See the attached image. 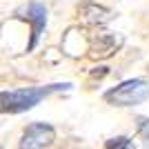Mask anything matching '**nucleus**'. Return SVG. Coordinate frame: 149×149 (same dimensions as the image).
<instances>
[{
    "instance_id": "f257e3e1",
    "label": "nucleus",
    "mask_w": 149,
    "mask_h": 149,
    "mask_svg": "<svg viewBox=\"0 0 149 149\" xmlns=\"http://www.w3.org/2000/svg\"><path fill=\"white\" fill-rule=\"evenodd\" d=\"M69 82H58V85H47V87H25V89H13V91H0V113H20L45 100L47 96L62 89H69Z\"/></svg>"
},
{
    "instance_id": "f03ea898",
    "label": "nucleus",
    "mask_w": 149,
    "mask_h": 149,
    "mask_svg": "<svg viewBox=\"0 0 149 149\" xmlns=\"http://www.w3.org/2000/svg\"><path fill=\"white\" fill-rule=\"evenodd\" d=\"M105 100L116 107H136L149 100V80L145 78H129L120 82L118 87L109 89L105 93Z\"/></svg>"
},
{
    "instance_id": "7ed1b4c3",
    "label": "nucleus",
    "mask_w": 149,
    "mask_h": 149,
    "mask_svg": "<svg viewBox=\"0 0 149 149\" xmlns=\"http://www.w3.org/2000/svg\"><path fill=\"white\" fill-rule=\"evenodd\" d=\"M56 140V129L49 123H31L20 136L18 149H49Z\"/></svg>"
},
{
    "instance_id": "20e7f679",
    "label": "nucleus",
    "mask_w": 149,
    "mask_h": 149,
    "mask_svg": "<svg viewBox=\"0 0 149 149\" xmlns=\"http://www.w3.org/2000/svg\"><path fill=\"white\" fill-rule=\"evenodd\" d=\"M25 13H27V16H20V18L29 20V25H31V40H29V45H27V51H31L38 45V40H40V36H42L45 27H47V7H45L42 2L33 0V2L27 5Z\"/></svg>"
},
{
    "instance_id": "39448f33",
    "label": "nucleus",
    "mask_w": 149,
    "mask_h": 149,
    "mask_svg": "<svg viewBox=\"0 0 149 149\" xmlns=\"http://www.w3.org/2000/svg\"><path fill=\"white\" fill-rule=\"evenodd\" d=\"M80 13H82V20L89 25H107L113 18L111 9H107L105 5H98V2H82Z\"/></svg>"
},
{
    "instance_id": "423d86ee",
    "label": "nucleus",
    "mask_w": 149,
    "mask_h": 149,
    "mask_svg": "<svg viewBox=\"0 0 149 149\" xmlns=\"http://www.w3.org/2000/svg\"><path fill=\"white\" fill-rule=\"evenodd\" d=\"M118 47H120V38L116 40V36H111V33H100L91 47V54L98 58H109Z\"/></svg>"
},
{
    "instance_id": "0eeeda50",
    "label": "nucleus",
    "mask_w": 149,
    "mask_h": 149,
    "mask_svg": "<svg viewBox=\"0 0 149 149\" xmlns=\"http://www.w3.org/2000/svg\"><path fill=\"white\" fill-rule=\"evenodd\" d=\"M105 149H136V145L131 143V138H127V136H116L105 143Z\"/></svg>"
},
{
    "instance_id": "6e6552de",
    "label": "nucleus",
    "mask_w": 149,
    "mask_h": 149,
    "mask_svg": "<svg viewBox=\"0 0 149 149\" xmlns=\"http://www.w3.org/2000/svg\"><path fill=\"white\" fill-rule=\"evenodd\" d=\"M138 129L143 134V143H145V149H149V120L147 118H138Z\"/></svg>"
}]
</instances>
